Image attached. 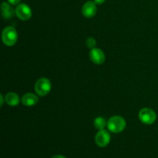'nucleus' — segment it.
Segmentation results:
<instances>
[{
  "mask_svg": "<svg viewBox=\"0 0 158 158\" xmlns=\"http://www.w3.org/2000/svg\"><path fill=\"white\" fill-rule=\"evenodd\" d=\"M94 124V127H95L97 130L100 131V130H103V128H104L105 126L107 124V123H106V120H105L103 117H99L95 119Z\"/></svg>",
  "mask_w": 158,
  "mask_h": 158,
  "instance_id": "12",
  "label": "nucleus"
},
{
  "mask_svg": "<svg viewBox=\"0 0 158 158\" xmlns=\"http://www.w3.org/2000/svg\"><path fill=\"white\" fill-rule=\"evenodd\" d=\"M6 103L11 106H15L19 103V97L15 93H8L5 97Z\"/></svg>",
  "mask_w": 158,
  "mask_h": 158,
  "instance_id": "10",
  "label": "nucleus"
},
{
  "mask_svg": "<svg viewBox=\"0 0 158 158\" xmlns=\"http://www.w3.org/2000/svg\"><path fill=\"white\" fill-rule=\"evenodd\" d=\"M0 100H1V103H0V106H2L3 103H4V97L2 96V94L0 95Z\"/></svg>",
  "mask_w": 158,
  "mask_h": 158,
  "instance_id": "16",
  "label": "nucleus"
},
{
  "mask_svg": "<svg viewBox=\"0 0 158 158\" xmlns=\"http://www.w3.org/2000/svg\"><path fill=\"white\" fill-rule=\"evenodd\" d=\"M38 101L39 99L37 96H35L33 94H30V93L26 94L22 97V103L23 105L27 106H33V105L36 104Z\"/></svg>",
  "mask_w": 158,
  "mask_h": 158,
  "instance_id": "9",
  "label": "nucleus"
},
{
  "mask_svg": "<svg viewBox=\"0 0 158 158\" xmlns=\"http://www.w3.org/2000/svg\"><path fill=\"white\" fill-rule=\"evenodd\" d=\"M108 130L112 133H120L126 127V121L120 116H114L109 119L107 121Z\"/></svg>",
  "mask_w": 158,
  "mask_h": 158,
  "instance_id": "1",
  "label": "nucleus"
},
{
  "mask_svg": "<svg viewBox=\"0 0 158 158\" xmlns=\"http://www.w3.org/2000/svg\"><path fill=\"white\" fill-rule=\"evenodd\" d=\"M95 141L97 146L100 147V148H105L109 144L110 141V135L104 129L100 130L96 135Z\"/></svg>",
  "mask_w": 158,
  "mask_h": 158,
  "instance_id": "6",
  "label": "nucleus"
},
{
  "mask_svg": "<svg viewBox=\"0 0 158 158\" xmlns=\"http://www.w3.org/2000/svg\"><path fill=\"white\" fill-rule=\"evenodd\" d=\"M1 9H2V16L4 17L5 19H10L11 17L14 14V10L12 7H11L9 3L6 2H2L1 6Z\"/></svg>",
  "mask_w": 158,
  "mask_h": 158,
  "instance_id": "11",
  "label": "nucleus"
},
{
  "mask_svg": "<svg viewBox=\"0 0 158 158\" xmlns=\"http://www.w3.org/2000/svg\"><path fill=\"white\" fill-rule=\"evenodd\" d=\"M89 58L93 63L97 65L103 64L106 60L105 54L103 53L101 49H98V48H94V49H91L89 52Z\"/></svg>",
  "mask_w": 158,
  "mask_h": 158,
  "instance_id": "7",
  "label": "nucleus"
},
{
  "mask_svg": "<svg viewBox=\"0 0 158 158\" xmlns=\"http://www.w3.org/2000/svg\"><path fill=\"white\" fill-rule=\"evenodd\" d=\"M51 158H66V157H65L64 156H62V155H55Z\"/></svg>",
  "mask_w": 158,
  "mask_h": 158,
  "instance_id": "17",
  "label": "nucleus"
},
{
  "mask_svg": "<svg viewBox=\"0 0 158 158\" xmlns=\"http://www.w3.org/2000/svg\"><path fill=\"white\" fill-rule=\"evenodd\" d=\"M15 15L21 20L26 21L32 16V10L26 4H19L15 10Z\"/></svg>",
  "mask_w": 158,
  "mask_h": 158,
  "instance_id": "5",
  "label": "nucleus"
},
{
  "mask_svg": "<svg viewBox=\"0 0 158 158\" xmlns=\"http://www.w3.org/2000/svg\"><path fill=\"white\" fill-rule=\"evenodd\" d=\"M51 82L47 78H40L35 84V91L40 97L47 95L51 90Z\"/></svg>",
  "mask_w": 158,
  "mask_h": 158,
  "instance_id": "3",
  "label": "nucleus"
},
{
  "mask_svg": "<svg viewBox=\"0 0 158 158\" xmlns=\"http://www.w3.org/2000/svg\"><path fill=\"white\" fill-rule=\"evenodd\" d=\"M105 1H106V0H94V2L97 5H101L103 4Z\"/></svg>",
  "mask_w": 158,
  "mask_h": 158,
  "instance_id": "15",
  "label": "nucleus"
},
{
  "mask_svg": "<svg viewBox=\"0 0 158 158\" xmlns=\"http://www.w3.org/2000/svg\"><path fill=\"white\" fill-rule=\"evenodd\" d=\"M9 1V2L10 3L11 5H12V6H14V5H17L19 2L21 0H8Z\"/></svg>",
  "mask_w": 158,
  "mask_h": 158,
  "instance_id": "14",
  "label": "nucleus"
},
{
  "mask_svg": "<svg viewBox=\"0 0 158 158\" xmlns=\"http://www.w3.org/2000/svg\"><path fill=\"white\" fill-rule=\"evenodd\" d=\"M139 118L143 123L150 125L155 122L157 114L151 108H143L139 112Z\"/></svg>",
  "mask_w": 158,
  "mask_h": 158,
  "instance_id": "4",
  "label": "nucleus"
},
{
  "mask_svg": "<svg viewBox=\"0 0 158 158\" xmlns=\"http://www.w3.org/2000/svg\"><path fill=\"white\" fill-rule=\"evenodd\" d=\"M2 38L5 45L8 46H14L18 40V33L16 29L12 26L5 28L2 31Z\"/></svg>",
  "mask_w": 158,
  "mask_h": 158,
  "instance_id": "2",
  "label": "nucleus"
},
{
  "mask_svg": "<svg viewBox=\"0 0 158 158\" xmlns=\"http://www.w3.org/2000/svg\"><path fill=\"white\" fill-rule=\"evenodd\" d=\"M97 4L92 1L86 2L82 8V13L86 18H93L97 13Z\"/></svg>",
  "mask_w": 158,
  "mask_h": 158,
  "instance_id": "8",
  "label": "nucleus"
},
{
  "mask_svg": "<svg viewBox=\"0 0 158 158\" xmlns=\"http://www.w3.org/2000/svg\"><path fill=\"white\" fill-rule=\"evenodd\" d=\"M86 45L88 48H89L90 49H94L96 48V46H97V42L94 40V38H88L86 41Z\"/></svg>",
  "mask_w": 158,
  "mask_h": 158,
  "instance_id": "13",
  "label": "nucleus"
}]
</instances>
